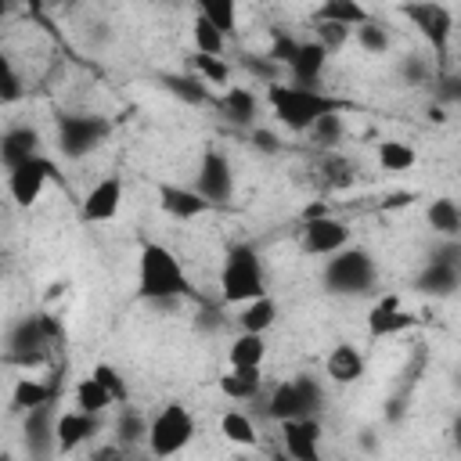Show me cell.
I'll return each instance as SVG.
<instances>
[{
	"instance_id": "obj_1",
	"label": "cell",
	"mask_w": 461,
	"mask_h": 461,
	"mask_svg": "<svg viewBox=\"0 0 461 461\" xmlns=\"http://www.w3.org/2000/svg\"><path fill=\"white\" fill-rule=\"evenodd\" d=\"M137 292H140V299H148L155 306H176V299L191 295V281H187L180 259L166 245L148 241L140 249V263H137Z\"/></svg>"
},
{
	"instance_id": "obj_2",
	"label": "cell",
	"mask_w": 461,
	"mask_h": 461,
	"mask_svg": "<svg viewBox=\"0 0 461 461\" xmlns=\"http://www.w3.org/2000/svg\"><path fill=\"white\" fill-rule=\"evenodd\" d=\"M267 101H270V112L277 115L281 126L295 130V133H306L324 112H339L342 101L321 94L317 86H299V83H270L267 86Z\"/></svg>"
},
{
	"instance_id": "obj_3",
	"label": "cell",
	"mask_w": 461,
	"mask_h": 461,
	"mask_svg": "<svg viewBox=\"0 0 461 461\" xmlns=\"http://www.w3.org/2000/svg\"><path fill=\"white\" fill-rule=\"evenodd\" d=\"M220 295L223 303H249L263 295V263L252 245H230L220 270Z\"/></svg>"
},
{
	"instance_id": "obj_4",
	"label": "cell",
	"mask_w": 461,
	"mask_h": 461,
	"mask_svg": "<svg viewBox=\"0 0 461 461\" xmlns=\"http://www.w3.org/2000/svg\"><path fill=\"white\" fill-rule=\"evenodd\" d=\"M375 277H378L375 259L357 245H346L335 256H328L324 288L335 292V295H360V292H367L375 285Z\"/></svg>"
},
{
	"instance_id": "obj_5",
	"label": "cell",
	"mask_w": 461,
	"mask_h": 461,
	"mask_svg": "<svg viewBox=\"0 0 461 461\" xmlns=\"http://www.w3.org/2000/svg\"><path fill=\"white\" fill-rule=\"evenodd\" d=\"M112 122L104 115H90V112H65L58 115V151L65 158H86L90 151H97L108 137Z\"/></svg>"
},
{
	"instance_id": "obj_6",
	"label": "cell",
	"mask_w": 461,
	"mask_h": 461,
	"mask_svg": "<svg viewBox=\"0 0 461 461\" xmlns=\"http://www.w3.org/2000/svg\"><path fill=\"white\" fill-rule=\"evenodd\" d=\"M321 400H324V393H321L317 378L299 375V378L277 382V385L270 389V396H267V414L281 425V421H288V418L317 414V411H321Z\"/></svg>"
},
{
	"instance_id": "obj_7",
	"label": "cell",
	"mask_w": 461,
	"mask_h": 461,
	"mask_svg": "<svg viewBox=\"0 0 461 461\" xmlns=\"http://www.w3.org/2000/svg\"><path fill=\"white\" fill-rule=\"evenodd\" d=\"M194 436V418L184 403H166L151 421H148V450L155 457H173L180 454Z\"/></svg>"
},
{
	"instance_id": "obj_8",
	"label": "cell",
	"mask_w": 461,
	"mask_h": 461,
	"mask_svg": "<svg viewBox=\"0 0 461 461\" xmlns=\"http://www.w3.org/2000/svg\"><path fill=\"white\" fill-rule=\"evenodd\" d=\"M400 14L411 22V29H418V36L436 50V58L443 61L450 50V36H454V14L439 4V0H403Z\"/></svg>"
},
{
	"instance_id": "obj_9",
	"label": "cell",
	"mask_w": 461,
	"mask_h": 461,
	"mask_svg": "<svg viewBox=\"0 0 461 461\" xmlns=\"http://www.w3.org/2000/svg\"><path fill=\"white\" fill-rule=\"evenodd\" d=\"M47 342H50V335H47L43 313L22 317V321H14L11 331H7V353H4V360H7V364H22V367L40 364Z\"/></svg>"
},
{
	"instance_id": "obj_10",
	"label": "cell",
	"mask_w": 461,
	"mask_h": 461,
	"mask_svg": "<svg viewBox=\"0 0 461 461\" xmlns=\"http://www.w3.org/2000/svg\"><path fill=\"white\" fill-rule=\"evenodd\" d=\"M50 176H54V162L43 158V155H32V158L18 162L14 169H7V191H11L14 205L29 209L32 202H40L43 187L50 184Z\"/></svg>"
},
{
	"instance_id": "obj_11",
	"label": "cell",
	"mask_w": 461,
	"mask_h": 461,
	"mask_svg": "<svg viewBox=\"0 0 461 461\" xmlns=\"http://www.w3.org/2000/svg\"><path fill=\"white\" fill-rule=\"evenodd\" d=\"M349 245V223H342L339 216H317V220H303V252L306 256H335L339 249Z\"/></svg>"
},
{
	"instance_id": "obj_12",
	"label": "cell",
	"mask_w": 461,
	"mask_h": 461,
	"mask_svg": "<svg viewBox=\"0 0 461 461\" xmlns=\"http://www.w3.org/2000/svg\"><path fill=\"white\" fill-rule=\"evenodd\" d=\"M194 187H198L212 205L230 198V191H234V169H230V162H227L223 151L209 148V151L202 155L198 173H194Z\"/></svg>"
},
{
	"instance_id": "obj_13",
	"label": "cell",
	"mask_w": 461,
	"mask_h": 461,
	"mask_svg": "<svg viewBox=\"0 0 461 461\" xmlns=\"http://www.w3.org/2000/svg\"><path fill=\"white\" fill-rule=\"evenodd\" d=\"M119 205H122V180L119 176H104L86 191V198L79 205V216L86 223H104V220H112L119 212Z\"/></svg>"
},
{
	"instance_id": "obj_14",
	"label": "cell",
	"mask_w": 461,
	"mask_h": 461,
	"mask_svg": "<svg viewBox=\"0 0 461 461\" xmlns=\"http://www.w3.org/2000/svg\"><path fill=\"white\" fill-rule=\"evenodd\" d=\"M281 439H285V450L299 461H317V447H321V425L313 414L306 418H288L281 421Z\"/></svg>"
},
{
	"instance_id": "obj_15",
	"label": "cell",
	"mask_w": 461,
	"mask_h": 461,
	"mask_svg": "<svg viewBox=\"0 0 461 461\" xmlns=\"http://www.w3.org/2000/svg\"><path fill=\"white\" fill-rule=\"evenodd\" d=\"M158 205H162V212H169L173 220H194V216H202L212 202H209L198 187L162 184V187H158Z\"/></svg>"
},
{
	"instance_id": "obj_16",
	"label": "cell",
	"mask_w": 461,
	"mask_h": 461,
	"mask_svg": "<svg viewBox=\"0 0 461 461\" xmlns=\"http://www.w3.org/2000/svg\"><path fill=\"white\" fill-rule=\"evenodd\" d=\"M25 447L32 457H47L58 450V421L50 418V403L25 411Z\"/></svg>"
},
{
	"instance_id": "obj_17",
	"label": "cell",
	"mask_w": 461,
	"mask_h": 461,
	"mask_svg": "<svg viewBox=\"0 0 461 461\" xmlns=\"http://www.w3.org/2000/svg\"><path fill=\"white\" fill-rule=\"evenodd\" d=\"M328 54H331V50H328L321 40L299 43L295 58L288 61L292 83H299V86H317V79H321V72H324V65H328Z\"/></svg>"
},
{
	"instance_id": "obj_18",
	"label": "cell",
	"mask_w": 461,
	"mask_h": 461,
	"mask_svg": "<svg viewBox=\"0 0 461 461\" xmlns=\"http://www.w3.org/2000/svg\"><path fill=\"white\" fill-rule=\"evenodd\" d=\"M414 285L429 295H450L461 285V263L454 256H436V259L425 263V270L418 274Z\"/></svg>"
},
{
	"instance_id": "obj_19",
	"label": "cell",
	"mask_w": 461,
	"mask_h": 461,
	"mask_svg": "<svg viewBox=\"0 0 461 461\" xmlns=\"http://www.w3.org/2000/svg\"><path fill=\"white\" fill-rule=\"evenodd\" d=\"M97 425H101V414H90V411H68V414H61L58 418V450L61 454H72V450H79L94 432H97Z\"/></svg>"
},
{
	"instance_id": "obj_20",
	"label": "cell",
	"mask_w": 461,
	"mask_h": 461,
	"mask_svg": "<svg viewBox=\"0 0 461 461\" xmlns=\"http://www.w3.org/2000/svg\"><path fill=\"white\" fill-rule=\"evenodd\" d=\"M411 324H418V317H414V313H407V310L400 306V299H396V295H382V299L375 303L371 317H367V328H371V335H375V339H382V335H396V331H407Z\"/></svg>"
},
{
	"instance_id": "obj_21",
	"label": "cell",
	"mask_w": 461,
	"mask_h": 461,
	"mask_svg": "<svg viewBox=\"0 0 461 461\" xmlns=\"http://www.w3.org/2000/svg\"><path fill=\"white\" fill-rule=\"evenodd\" d=\"M216 108H220V115H223L227 122H234V126H252V122H256V112H259L256 94L245 90V86H227V90L216 97Z\"/></svg>"
},
{
	"instance_id": "obj_22",
	"label": "cell",
	"mask_w": 461,
	"mask_h": 461,
	"mask_svg": "<svg viewBox=\"0 0 461 461\" xmlns=\"http://www.w3.org/2000/svg\"><path fill=\"white\" fill-rule=\"evenodd\" d=\"M36 144H40V133L32 126H7L4 137H0V158L7 169H14L18 162L32 158L36 155Z\"/></svg>"
},
{
	"instance_id": "obj_23",
	"label": "cell",
	"mask_w": 461,
	"mask_h": 461,
	"mask_svg": "<svg viewBox=\"0 0 461 461\" xmlns=\"http://www.w3.org/2000/svg\"><path fill=\"white\" fill-rule=\"evenodd\" d=\"M324 371H328V378H331V382H339V385H353V382L364 375V357H360V349H357V346L342 342V346H335V349L328 353Z\"/></svg>"
},
{
	"instance_id": "obj_24",
	"label": "cell",
	"mask_w": 461,
	"mask_h": 461,
	"mask_svg": "<svg viewBox=\"0 0 461 461\" xmlns=\"http://www.w3.org/2000/svg\"><path fill=\"white\" fill-rule=\"evenodd\" d=\"M72 403L79 407V411H90V414H104L112 403H115V396H112V389L101 382V378H79L76 382V389H72Z\"/></svg>"
},
{
	"instance_id": "obj_25",
	"label": "cell",
	"mask_w": 461,
	"mask_h": 461,
	"mask_svg": "<svg viewBox=\"0 0 461 461\" xmlns=\"http://www.w3.org/2000/svg\"><path fill=\"white\" fill-rule=\"evenodd\" d=\"M425 220H429V227H432L436 234H443V238H457V234H461V205H457L454 198H447V194H439V198L429 202Z\"/></svg>"
},
{
	"instance_id": "obj_26",
	"label": "cell",
	"mask_w": 461,
	"mask_h": 461,
	"mask_svg": "<svg viewBox=\"0 0 461 461\" xmlns=\"http://www.w3.org/2000/svg\"><path fill=\"white\" fill-rule=\"evenodd\" d=\"M274 321H277V303H274L267 292L256 295V299H249L245 310L238 313L241 331H259V335H267V331L274 328Z\"/></svg>"
},
{
	"instance_id": "obj_27",
	"label": "cell",
	"mask_w": 461,
	"mask_h": 461,
	"mask_svg": "<svg viewBox=\"0 0 461 461\" xmlns=\"http://www.w3.org/2000/svg\"><path fill=\"white\" fill-rule=\"evenodd\" d=\"M230 367H259L267 360V339L259 331H241L227 349Z\"/></svg>"
},
{
	"instance_id": "obj_28",
	"label": "cell",
	"mask_w": 461,
	"mask_h": 461,
	"mask_svg": "<svg viewBox=\"0 0 461 461\" xmlns=\"http://www.w3.org/2000/svg\"><path fill=\"white\" fill-rule=\"evenodd\" d=\"M220 389L230 400H252V396H259V367H230L227 375H220Z\"/></svg>"
},
{
	"instance_id": "obj_29",
	"label": "cell",
	"mask_w": 461,
	"mask_h": 461,
	"mask_svg": "<svg viewBox=\"0 0 461 461\" xmlns=\"http://www.w3.org/2000/svg\"><path fill=\"white\" fill-rule=\"evenodd\" d=\"M317 22H339V25L357 29V25L367 22V11H364L360 0H324L317 7Z\"/></svg>"
},
{
	"instance_id": "obj_30",
	"label": "cell",
	"mask_w": 461,
	"mask_h": 461,
	"mask_svg": "<svg viewBox=\"0 0 461 461\" xmlns=\"http://www.w3.org/2000/svg\"><path fill=\"white\" fill-rule=\"evenodd\" d=\"M50 396H54V389L50 385H43V382H36V378H18L14 382V389H11V411H32V407H43V403H50Z\"/></svg>"
},
{
	"instance_id": "obj_31",
	"label": "cell",
	"mask_w": 461,
	"mask_h": 461,
	"mask_svg": "<svg viewBox=\"0 0 461 461\" xmlns=\"http://www.w3.org/2000/svg\"><path fill=\"white\" fill-rule=\"evenodd\" d=\"M321 180H324V187H331V191H346V187H353V180H357V166L346 158V155H324L321 158Z\"/></svg>"
},
{
	"instance_id": "obj_32",
	"label": "cell",
	"mask_w": 461,
	"mask_h": 461,
	"mask_svg": "<svg viewBox=\"0 0 461 461\" xmlns=\"http://www.w3.org/2000/svg\"><path fill=\"white\" fill-rule=\"evenodd\" d=\"M414 148L411 144H403V140H382L378 144V166L385 169V173H407L411 166H414Z\"/></svg>"
},
{
	"instance_id": "obj_33",
	"label": "cell",
	"mask_w": 461,
	"mask_h": 461,
	"mask_svg": "<svg viewBox=\"0 0 461 461\" xmlns=\"http://www.w3.org/2000/svg\"><path fill=\"white\" fill-rule=\"evenodd\" d=\"M191 36H194V47H198L202 54H223V40H227V32H223L216 22H209L205 14L194 18Z\"/></svg>"
},
{
	"instance_id": "obj_34",
	"label": "cell",
	"mask_w": 461,
	"mask_h": 461,
	"mask_svg": "<svg viewBox=\"0 0 461 461\" xmlns=\"http://www.w3.org/2000/svg\"><path fill=\"white\" fill-rule=\"evenodd\" d=\"M115 439H119L122 447L144 443V439H148V421H144V414H137L133 407H122V411H119V421H115Z\"/></svg>"
},
{
	"instance_id": "obj_35",
	"label": "cell",
	"mask_w": 461,
	"mask_h": 461,
	"mask_svg": "<svg viewBox=\"0 0 461 461\" xmlns=\"http://www.w3.org/2000/svg\"><path fill=\"white\" fill-rule=\"evenodd\" d=\"M220 432H223L230 443H238V447H252V443H256V425H252V418L241 414V411H227V414L220 418Z\"/></svg>"
},
{
	"instance_id": "obj_36",
	"label": "cell",
	"mask_w": 461,
	"mask_h": 461,
	"mask_svg": "<svg viewBox=\"0 0 461 461\" xmlns=\"http://www.w3.org/2000/svg\"><path fill=\"white\" fill-rule=\"evenodd\" d=\"M166 86L176 94V97H184V101H191V104H212V94L205 90V79L198 76H166Z\"/></svg>"
},
{
	"instance_id": "obj_37",
	"label": "cell",
	"mask_w": 461,
	"mask_h": 461,
	"mask_svg": "<svg viewBox=\"0 0 461 461\" xmlns=\"http://www.w3.org/2000/svg\"><path fill=\"white\" fill-rule=\"evenodd\" d=\"M194 4H198V14L216 22L223 32H234V25H238V0H194Z\"/></svg>"
},
{
	"instance_id": "obj_38",
	"label": "cell",
	"mask_w": 461,
	"mask_h": 461,
	"mask_svg": "<svg viewBox=\"0 0 461 461\" xmlns=\"http://www.w3.org/2000/svg\"><path fill=\"white\" fill-rule=\"evenodd\" d=\"M306 133H310L313 144H321V148H335V144L342 140V119H339V112H324Z\"/></svg>"
},
{
	"instance_id": "obj_39",
	"label": "cell",
	"mask_w": 461,
	"mask_h": 461,
	"mask_svg": "<svg viewBox=\"0 0 461 461\" xmlns=\"http://www.w3.org/2000/svg\"><path fill=\"white\" fill-rule=\"evenodd\" d=\"M194 68H198V76L205 79V83H212V86H223L227 79H230V65L220 58V54H194Z\"/></svg>"
},
{
	"instance_id": "obj_40",
	"label": "cell",
	"mask_w": 461,
	"mask_h": 461,
	"mask_svg": "<svg viewBox=\"0 0 461 461\" xmlns=\"http://www.w3.org/2000/svg\"><path fill=\"white\" fill-rule=\"evenodd\" d=\"M357 32V40H360V47L367 50V54H385L389 50V32H385V25H378V22H364V25H357L353 29Z\"/></svg>"
},
{
	"instance_id": "obj_41",
	"label": "cell",
	"mask_w": 461,
	"mask_h": 461,
	"mask_svg": "<svg viewBox=\"0 0 461 461\" xmlns=\"http://www.w3.org/2000/svg\"><path fill=\"white\" fill-rule=\"evenodd\" d=\"M349 25H339V22H317V40L328 47V50H339L346 40H349Z\"/></svg>"
},
{
	"instance_id": "obj_42",
	"label": "cell",
	"mask_w": 461,
	"mask_h": 461,
	"mask_svg": "<svg viewBox=\"0 0 461 461\" xmlns=\"http://www.w3.org/2000/svg\"><path fill=\"white\" fill-rule=\"evenodd\" d=\"M400 72H403V79H407V83H414V86L432 79V68H429V61H425L421 54H411V58H403Z\"/></svg>"
},
{
	"instance_id": "obj_43",
	"label": "cell",
	"mask_w": 461,
	"mask_h": 461,
	"mask_svg": "<svg viewBox=\"0 0 461 461\" xmlns=\"http://www.w3.org/2000/svg\"><path fill=\"white\" fill-rule=\"evenodd\" d=\"M94 378H101V382L112 389L115 403H126V382H122V375H119L112 364H97V367H94Z\"/></svg>"
},
{
	"instance_id": "obj_44",
	"label": "cell",
	"mask_w": 461,
	"mask_h": 461,
	"mask_svg": "<svg viewBox=\"0 0 461 461\" xmlns=\"http://www.w3.org/2000/svg\"><path fill=\"white\" fill-rule=\"evenodd\" d=\"M22 97V76L11 61H4V83H0V101L4 104H14Z\"/></svg>"
},
{
	"instance_id": "obj_45",
	"label": "cell",
	"mask_w": 461,
	"mask_h": 461,
	"mask_svg": "<svg viewBox=\"0 0 461 461\" xmlns=\"http://www.w3.org/2000/svg\"><path fill=\"white\" fill-rule=\"evenodd\" d=\"M295 50H299V43H295V40H288L285 32H277V36H274V47H270V58H274V61H281V65H288V61L295 58Z\"/></svg>"
},
{
	"instance_id": "obj_46",
	"label": "cell",
	"mask_w": 461,
	"mask_h": 461,
	"mask_svg": "<svg viewBox=\"0 0 461 461\" xmlns=\"http://www.w3.org/2000/svg\"><path fill=\"white\" fill-rule=\"evenodd\" d=\"M436 97L439 101H450V104H461V76H443L436 83Z\"/></svg>"
},
{
	"instance_id": "obj_47",
	"label": "cell",
	"mask_w": 461,
	"mask_h": 461,
	"mask_svg": "<svg viewBox=\"0 0 461 461\" xmlns=\"http://www.w3.org/2000/svg\"><path fill=\"white\" fill-rule=\"evenodd\" d=\"M252 144H256L259 151H267V155H274V151L281 148L277 133H270V130H263V126H256V130H252Z\"/></svg>"
},
{
	"instance_id": "obj_48",
	"label": "cell",
	"mask_w": 461,
	"mask_h": 461,
	"mask_svg": "<svg viewBox=\"0 0 461 461\" xmlns=\"http://www.w3.org/2000/svg\"><path fill=\"white\" fill-rule=\"evenodd\" d=\"M220 324H223V317H220L216 306H202V310H198V321H194L198 331H216Z\"/></svg>"
},
{
	"instance_id": "obj_49",
	"label": "cell",
	"mask_w": 461,
	"mask_h": 461,
	"mask_svg": "<svg viewBox=\"0 0 461 461\" xmlns=\"http://www.w3.org/2000/svg\"><path fill=\"white\" fill-rule=\"evenodd\" d=\"M414 202V194L411 191H396V194H389L385 198V209H403V205H411Z\"/></svg>"
},
{
	"instance_id": "obj_50",
	"label": "cell",
	"mask_w": 461,
	"mask_h": 461,
	"mask_svg": "<svg viewBox=\"0 0 461 461\" xmlns=\"http://www.w3.org/2000/svg\"><path fill=\"white\" fill-rule=\"evenodd\" d=\"M317 216H328V205L313 202V205H306V209H303V220H317Z\"/></svg>"
},
{
	"instance_id": "obj_51",
	"label": "cell",
	"mask_w": 461,
	"mask_h": 461,
	"mask_svg": "<svg viewBox=\"0 0 461 461\" xmlns=\"http://www.w3.org/2000/svg\"><path fill=\"white\" fill-rule=\"evenodd\" d=\"M360 443H364V450H378V439H375L371 432H364V436H360Z\"/></svg>"
},
{
	"instance_id": "obj_52",
	"label": "cell",
	"mask_w": 461,
	"mask_h": 461,
	"mask_svg": "<svg viewBox=\"0 0 461 461\" xmlns=\"http://www.w3.org/2000/svg\"><path fill=\"white\" fill-rule=\"evenodd\" d=\"M454 447H457V454H461V418L454 421Z\"/></svg>"
},
{
	"instance_id": "obj_53",
	"label": "cell",
	"mask_w": 461,
	"mask_h": 461,
	"mask_svg": "<svg viewBox=\"0 0 461 461\" xmlns=\"http://www.w3.org/2000/svg\"><path fill=\"white\" fill-rule=\"evenodd\" d=\"M429 119H436V122H443L447 115H443V108H429Z\"/></svg>"
}]
</instances>
